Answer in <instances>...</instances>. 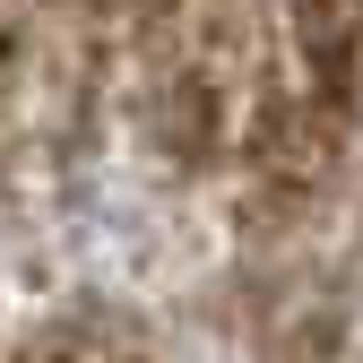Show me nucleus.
Here are the masks:
<instances>
[{
    "mask_svg": "<svg viewBox=\"0 0 363 363\" xmlns=\"http://www.w3.org/2000/svg\"><path fill=\"white\" fill-rule=\"evenodd\" d=\"M0 363H130L96 329H43V320H0Z\"/></svg>",
    "mask_w": 363,
    "mask_h": 363,
    "instance_id": "nucleus-1",
    "label": "nucleus"
}]
</instances>
